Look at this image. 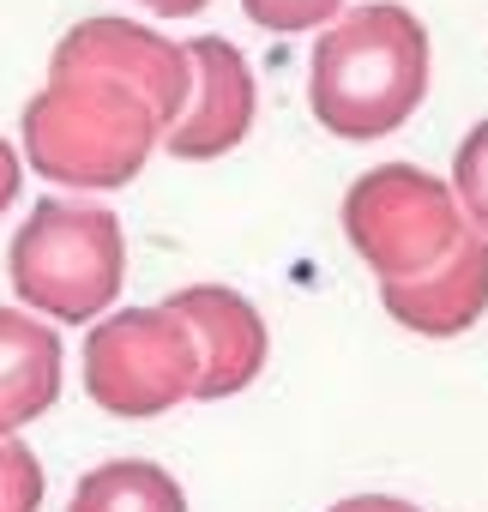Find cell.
<instances>
[{"label":"cell","instance_id":"obj_3","mask_svg":"<svg viewBox=\"0 0 488 512\" xmlns=\"http://www.w3.org/2000/svg\"><path fill=\"white\" fill-rule=\"evenodd\" d=\"M7 278L19 308L55 326H91L121 302L127 229L97 199H37L7 247Z\"/></svg>","mask_w":488,"mask_h":512},{"label":"cell","instance_id":"obj_11","mask_svg":"<svg viewBox=\"0 0 488 512\" xmlns=\"http://www.w3.org/2000/svg\"><path fill=\"white\" fill-rule=\"evenodd\" d=\"M67 512H187V494L151 458H109L79 476Z\"/></svg>","mask_w":488,"mask_h":512},{"label":"cell","instance_id":"obj_15","mask_svg":"<svg viewBox=\"0 0 488 512\" xmlns=\"http://www.w3.org/2000/svg\"><path fill=\"white\" fill-rule=\"evenodd\" d=\"M19 187H25V151H13V139L0 133V217L13 211Z\"/></svg>","mask_w":488,"mask_h":512},{"label":"cell","instance_id":"obj_9","mask_svg":"<svg viewBox=\"0 0 488 512\" xmlns=\"http://www.w3.org/2000/svg\"><path fill=\"white\" fill-rule=\"evenodd\" d=\"M380 308L416 338H458L488 314V235L464 229L446 260L416 278H386Z\"/></svg>","mask_w":488,"mask_h":512},{"label":"cell","instance_id":"obj_12","mask_svg":"<svg viewBox=\"0 0 488 512\" xmlns=\"http://www.w3.org/2000/svg\"><path fill=\"white\" fill-rule=\"evenodd\" d=\"M446 181H452V199H458L464 223L488 235V121H476V127L458 139L452 175H446Z\"/></svg>","mask_w":488,"mask_h":512},{"label":"cell","instance_id":"obj_16","mask_svg":"<svg viewBox=\"0 0 488 512\" xmlns=\"http://www.w3.org/2000/svg\"><path fill=\"white\" fill-rule=\"evenodd\" d=\"M332 512H422V506L416 500H398V494H350Z\"/></svg>","mask_w":488,"mask_h":512},{"label":"cell","instance_id":"obj_6","mask_svg":"<svg viewBox=\"0 0 488 512\" xmlns=\"http://www.w3.org/2000/svg\"><path fill=\"white\" fill-rule=\"evenodd\" d=\"M49 73H109L121 85H133L157 121L169 127L181 109H187V91H193V67H187V49L139 19H79L55 55H49Z\"/></svg>","mask_w":488,"mask_h":512},{"label":"cell","instance_id":"obj_7","mask_svg":"<svg viewBox=\"0 0 488 512\" xmlns=\"http://www.w3.org/2000/svg\"><path fill=\"white\" fill-rule=\"evenodd\" d=\"M187 67H193V91H187V109L163 127V151L181 157V163H211L223 151H235L241 139L254 133V115H260V85H254V67L229 37H187Z\"/></svg>","mask_w":488,"mask_h":512},{"label":"cell","instance_id":"obj_8","mask_svg":"<svg viewBox=\"0 0 488 512\" xmlns=\"http://www.w3.org/2000/svg\"><path fill=\"white\" fill-rule=\"evenodd\" d=\"M169 308L187 320V332L199 344V386H193L199 404H223V398L248 392L266 374L272 332H266L260 308L241 290H229V284H187V290L169 296Z\"/></svg>","mask_w":488,"mask_h":512},{"label":"cell","instance_id":"obj_14","mask_svg":"<svg viewBox=\"0 0 488 512\" xmlns=\"http://www.w3.org/2000/svg\"><path fill=\"white\" fill-rule=\"evenodd\" d=\"M350 0H241V13H248L260 31H278V37H296V31H320L332 25Z\"/></svg>","mask_w":488,"mask_h":512},{"label":"cell","instance_id":"obj_17","mask_svg":"<svg viewBox=\"0 0 488 512\" xmlns=\"http://www.w3.org/2000/svg\"><path fill=\"white\" fill-rule=\"evenodd\" d=\"M139 7H151L157 19H199L211 0H139Z\"/></svg>","mask_w":488,"mask_h":512},{"label":"cell","instance_id":"obj_1","mask_svg":"<svg viewBox=\"0 0 488 512\" xmlns=\"http://www.w3.org/2000/svg\"><path fill=\"white\" fill-rule=\"evenodd\" d=\"M428 25L398 0L338 13L308 61V109L332 139H386L428 97Z\"/></svg>","mask_w":488,"mask_h":512},{"label":"cell","instance_id":"obj_5","mask_svg":"<svg viewBox=\"0 0 488 512\" xmlns=\"http://www.w3.org/2000/svg\"><path fill=\"white\" fill-rule=\"evenodd\" d=\"M464 229L470 223L452 199V181H440L416 163H380V169L356 175L344 193V235L380 284L428 272L434 260L452 253V241Z\"/></svg>","mask_w":488,"mask_h":512},{"label":"cell","instance_id":"obj_13","mask_svg":"<svg viewBox=\"0 0 488 512\" xmlns=\"http://www.w3.org/2000/svg\"><path fill=\"white\" fill-rule=\"evenodd\" d=\"M49 476L19 434H0V512H43Z\"/></svg>","mask_w":488,"mask_h":512},{"label":"cell","instance_id":"obj_4","mask_svg":"<svg viewBox=\"0 0 488 512\" xmlns=\"http://www.w3.org/2000/svg\"><path fill=\"white\" fill-rule=\"evenodd\" d=\"M199 386V344L187 320L157 302V308H115L91 320L85 338V392L103 416L121 422H151L187 404Z\"/></svg>","mask_w":488,"mask_h":512},{"label":"cell","instance_id":"obj_10","mask_svg":"<svg viewBox=\"0 0 488 512\" xmlns=\"http://www.w3.org/2000/svg\"><path fill=\"white\" fill-rule=\"evenodd\" d=\"M61 332L43 314L0 308V434H19L61 404Z\"/></svg>","mask_w":488,"mask_h":512},{"label":"cell","instance_id":"obj_2","mask_svg":"<svg viewBox=\"0 0 488 512\" xmlns=\"http://www.w3.org/2000/svg\"><path fill=\"white\" fill-rule=\"evenodd\" d=\"M157 145V109L109 73H49V85L19 115L25 163L73 193H115L139 181Z\"/></svg>","mask_w":488,"mask_h":512}]
</instances>
